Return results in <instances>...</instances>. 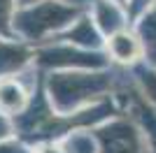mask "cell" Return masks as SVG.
<instances>
[{
	"label": "cell",
	"mask_w": 156,
	"mask_h": 153,
	"mask_svg": "<svg viewBox=\"0 0 156 153\" xmlns=\"http://www.w3.org/2000/svg\"><path fill=\"white\" fill-rule=\"evenodd\" d=\"M124 70L126 67L110 65L103 70L49 72V74H44L47 97L58 114H75L96 102L114 97Z\"/></svg>",
	"instance_id": "1"
},
{
	"label": "cell",
	"mask_w": 156,
	"mask_h": 153,
	"mask_svg": "<svg viewBox=\"0 0 156 153\" xmlns=\"http://www.w3.org/2000/svg\"><path fill=\"white\" fill-rule=\"evenodd\" d=\"M84 12V7H77L65 0H42L35 5L16 7L14 37L30 46H40L65 32Z\"/></svg>",
	"instance_id": "2"
},
{
	"label": "cell",
	"mask_w": 156,
	"mask_h": 153,
	"mask_svg": "<svg viewBox=\"0 0 156 153\" xmlns=\"http://www.w3.org/2000/svg\"><path fill=\"white\" fill-rule=\"evenodd\" d=\"M33 49H35L33 65L42 74L68 70H103L112 65L110 58L105 56V51L82 49V46H75L63 39H51L40 46H33Z\"/></svg>",
	"instance_id": "3"
},
{
	"label": "cell",
	"mask_w": 156,
	"mask_h": 153,
	"mask_svg": "<svg viewBox=\"0 0 156 153\" xmlns=\"http://www.w3.org/2000/svg\"><path fill=\"white\" fill-rule=\"evenodd\" d=\"M100 153H149L144 132L128 114H119L91 130Z\"/></svg>",
	"instance_id": "4"
},
{
	"label": "cell",
	"mask_w": 156,
	"mask_h": 153,
	"mask_svg": "<svg viewBox=\"0 0 156 153\" xmlns=\"http://www.w3.org/2000/svg\"><path fill=\"white\" fill-rule=\"evenodd\" d=\"M44 74L30 65L16 76H9V79H0V111L7 114L9 118L19 116L23 109L30 104L33 93L42 83Z\"/></svg>",
	"instance_id": "5"
},
{
	"label": "cell",
	"mask_w": 156,
	"mask_h": 153,
	"mask_svg": "<svg viewBox=\"0 0 156 153\" xmlns=\"http://www.w3.org/2000/svg\"><path fill=\"white\" fill-rule=\"evenodd\" d=\"M103 51H105V56L110 58V63L117 65V67L133 70V67H137V65L144 63L142 39H140V35H137V30L133 25L114 32L110 37H105Z\"/></svg>",
	"instance_id": "6"
},
{
	"label": "cell",
	"mask_w": 156,
	"mask_h": 153,
	"mask_svg": "<svg viewBox=\"0 0 156 153\" xmlns=\"http://www.w3.org/2000/svg\"><path fill=\"white\" fill-rule=\"evenodd\" d=\"M89 14H91V19L96 21V25L100 28V32L105 37L133 25L128 7L119 5L114 0H93L91 7H89Z\"/></svg>",
	"instance_id": "7"
},
{
	"label": "cell",
	"mask_w": 156,
	"mask_h": 153,
	"mask_svg": "<svg viewBox=\"0 0 156 153\" xmlns=\"http://www.w3.org/2000/svg\"><path fill=\"white\" fill-rule=\"evenodd\" d=\"M35 49L21 39H0V79H9L33 65Z\"/></svg>",
	"instance_id": "8"
},
{
	"label": "cell",
	"mask_w": 156,
	"mask_h": 153,
	"mask_svg": "<svg viewBox=\"0 0 156 153\" xmlns=\"http://www.w3.org/2000/svg\"><path fill=\"white\" fill-rule=\"evenodd\" d=\"M56 39L70 42V44H75V46H82V49H96V51H103V46H105V35L100 32V28L96 25V21L91 19L89 9H86L65 32H61Z\"/></svg>",
	"instance_id": "9"
},
{
	"label": "cell",
	"mask_w": 156,
	"mask_h": 153,
	"mask_svg": "<svg viewBox=\"0 0 156 153\" xmlns=\"http://www.w3.org/2000/svg\"><path fill=\"white\" fill-rule=\"evenodd\" d=\"M133 28L137 30L140 39H142L144 65H149V67L156 70V7H151L149 12H144L140 19H135Z\"/></svg>",
	"instance_id": "10"
},
{
	"label": "cell",
	"mask_w": 156,
	"mask_h": 153,
	"mask_svg": "<svg viewBox=\"0 0 156 153\" xmlns=\"http://www.w3.org/2000/svg\"><path fill=\"white\" fill-rule=\"evenodd\" d=\"M133 74H135V81L140 86V90H142L144 100L156 109V70L142 63L137 67H133Z\"/></svg>",
	"instance_id": "11"
},
{
	"label": "cell",
	"mask_w": 156,
	"mask_h": 153,
	"mask_svg": "<svg viewBox=\"0 0 156 153\" xmlns=\"http://www.w3.org/2000/svg\"><path fill=\"white\" fill-rule=\"evenodd\" d=\"M65 153H100L91 130H77L63 139Z\"/></svg>",
	"instance_id": "12"
},
{
	"label": "cell",
	"mask_w": 156,
	"mask_h": 153,
	"mask_svg": "<svg viewBox=\"0 0 156 153\" xmlns=\"http://www.w3.org/2000/svg\"><path fill=\"white\" fill-rule=\"evenodd\" d=\"M14 14H16V0H0V37L2 39H16Z\"/></svg>",
	"instance_id": "13"
},
{
	"label": "cell",
	"mask_w": 156,
	"mask_h": 153,
	"mask_svg": "<svg viewBox=\"0 0 156 153\" xmlns=\"http://www.w3.org/2000/svg\"><path fill=\"white\" fill-rule=\"evenodd\" d=\"M0 153H33V146L14 134V137H7L0 141Z\"/></svg>",
	"instance_id": "14"
},
{
	"label": "cell",
	"mask_w": 156,
	"mask_h": 153,
	"mask_svg": "<svg viewBox=\"0 0 156 153\" xmlns=\"http://www.w3.org/2000/svg\"><path fill=\"white\" fill-rule=\"evenodd\" d=\"M151 7H156V0H130V2H128L130 21L135 23V19H140L144 12H149Z\"/></svg>",
	"instance_id": "15"
},
{
	"label": "cell",
	"mask_w": 156,
	"mask_h": 153,
	"mask_svg": "<svg viewBox=\"0 0 156 153\" xmlns=\"http://www.w3.org/2000/svg\"><path fill=\"white\" fill-rule=\"evenodd\" d=\"M33 153H65L63 141H42V144H35Z\"/></svg>",
	"instance_id": "16"
},
{
	"label": "cell",
	"mask_w": 156,
	"mask_h": 153,
	"mask_svg": "<svg viewBox=\"0 0 156 153\" xmlns=\"http://www.w3.org/2000/svg\"><path fill=\"white\" fill-rule=\"evenodd\" d=\"M7 137H14V121L0 111V141L7 139Z\"/></svg>",
	"instance_id": "17"
},
{
	"label": "cell",
	"mask_w": 156,
	"mask_h": 153,
	"mask_svg": "<svg viewBox=\"0 0 156 153\" xmlns=\"http://www.w3.org/2000/svg\"><path fill=\"white\" fill-rule=\"evenodd\" d=\"M35 2H42V0H16V7L35 5ZM65 2H72V5H77V7H84V9H89V7H91V2H93V0H65Z\"/></svg>",
	"instance_id": "18"
},
{
	"label": "cell",
	"mask_w": 156,
	"mask_h": 153,
	"mask_svg": "<svg viewBox=\"0 0 156 153\" xmlns=\"http://www.w3.org/2000/svg\"><path fill=\"white\" fill-rule=\"evenodd\" d=\"M114 2H119V5H126V7H128V2H130V0H114Z\"/></svg>",
	"instance_id": "19"
},
{
	"label": "cell",
	"mask_w": 156,
	"mask_h": 153,
	"mask_svg": "<svg viewBox=\"0 0 156 153\" xmlns=\"http://www.w3.org/2000/svg\"><path fill=\"white\" fill-rule=\"evenodd\" d=\"M0 39H2V37H0Z\"/></svg>",
	"instance_id": "20"
}]
</instances>
